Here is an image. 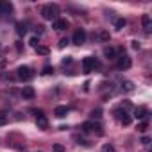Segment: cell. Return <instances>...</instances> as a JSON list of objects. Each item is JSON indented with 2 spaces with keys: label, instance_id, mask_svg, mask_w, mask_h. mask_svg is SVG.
Masks as SVG:
<instances>
[{
  "label": "cell",
  "instance_id": "obj_1",
  "mask_svg": "<svg viewBox=\"0 0 152 152\" xmlns=\"http://www.w3.org/2000/svg\"><path fill=\"white\" fill-rule=\"evenodd\" d=\"M41 16H43L45 20L56 22V20L59 18V7H57L56 4H48V6H45V7L41 9Z\"/></svg>",
  "mask_w": 152,
  "mask_h": 152
},
{
  "label": "cell",
  "instance_id": "obj_2",
  "mask_svg": "<svg viewBox=\"0 0 152 152\" xmlns=\"http://www.w3.org/2000/svg\"><path fill=\"white\" fill-rule=\"evenodd\" d=\"M99 66H100V63L95 57H84L83 59V70H84V73H90V72H93Z\"/></svg>",
  "mask_w": 152,
  "mask_h": 152
},
{
  "label": "cell",
  "instance_id": "obj_3",
  "mask_svg": "<svg viewBox=\"0 0 152 152\" xmlns=\"http://www.w3.org/2000/svg\"><path fill=\"white\" fill-rule=\"evenodd\" d=\"M83 131H84V132H97L99 136H102V134H104L102 125H100V124H97V122H84V124H83Z\"/></svg>",
  "mask_w": 152,
  "mask_h": 152
},
{
  "label": "cell",
  "instance_id": "obj_4",
  "mask_svg": "<svg viewBox=\"0 0 152 152\" xmlns=\"http://www.w3.org/2000/svg\"><path fill=\"white\" fill-rule=\"evenodd\" d=\"M16 75H18L20 81H31V79L34 77V72H32V68H29V66H20V68L16 70Z\"/></svg>",
  "mask_w": 152,
  "mask_h": 152
},
{
  "label": "cell",
  "instance_id": "obj_5",
  "mask_svg": "<svg viewBox=\"0 0 152 152\" xmlns=\"http://www.w3.org/2000/svg\"><path fill=\"white\" fill-rule=\"evenodd\" d=\"M72 41H73L75 45H83V43L86 41V32H84V29H77V31H75Z\"/></svg>",
  "mask_w": 152,
  "mask_h": 152
},
{
  "label": "cell",
  "instance_id": "obj_6",
  "mask_svg": "<svg viewBox=\"0 0 152 152\" xmlns=\"http://www.w3.org/2000/svg\"><path fill=\"white\" fill-rule=\"evenodd\" d=\"M36 125H38V129H47L48 127V120L43 115V111H36Z\"/></svg>",
  "mask_w": 152,
  "mask_h": 152
},
{
  "label": "cell",
  "instance_id": "obj_7",
  "mask_svg": "<svg viewBox=\"0 0 152 152\" xmlns=\"http://www.w3.org/2000/svg\"><path fill=\"white\" fill-rule=\"evenodd\" d=\"M118 68H120V70H127V68H131V57H129L127 54L118 56Z\"/></svg>",
  "mask_w": 152,
  "mask_h": 152
},
{
  "label": "cell",
  "instance_id": "obj_8",
  "mask_svg": "<svg viewBox=\"0 0 152 152\" xmlns=\"http://www.w3.org/2000/svg\"><path fill=\"white\" fill-rule=\"evenodd\" d=\"M147 115H148V109H147V107H143V106L134 109V118H136V120H145V118H147Z\"/></svg>",
  "mask_w": 152,
  "mask_h": 152
},
{
  "label": "cell",
  "instance_id": "obj_9",
  "mask_svg": "<svg viewBox=\"0 0 152 152\" xmlns=\"http://www.w3.org/2000/svg\"><path fill=\"white\" fill-rule=\"evenodd\" d=\"M141 25H143V29H145L147 32L152 31V18H150V15H143V16H141Z\"/></svg>",
  "mask_w": 152,
  "mask_h": 152
},
{
  "label": "cell",
  "instance_id": "obj_10",
  "mask_svg": "<svg viewBox=\"0 0 152 152\" xmlns=\"http://www.w3.org/2000/svg\"><path fill=\"white\" fill-rule=\"evenodd\" d=\"M68 20H63V18H57L56 22H54V29L56 31H66L68 29Z\"/></svg>",
  "mask_w": 152,
  "mask_h": 152
},
{
  "label": "cell",
  "instance_id": "obj_11",
  "mask_svg": "<svg viewBox=\"0 0 152 152\" xmlns=\"http://www.w3.org/2000/svg\"><path fill=\"white\" fill-rule=\"evenodd\" d=\"M68 111H70V109H68L66 106H57V107L54 109V115H56L57 118H64V116L68 115Z\"/></svg>",
  "mask_w": 152,
  "mask_h": 152
},
{
  "label": "cell",
  "instance_id": "obj_12",
  "mask_svg": "<svg viewBox=\"0 0 152 152\" xmlns=\"http://www.w3.org/2000/svg\"><path fill=\"white\" fill-rule=\"evenodd\" d=\"M11 11H13L11 2H0V15H9Z\"/></svg>",
  "mask_w": 152,
  "mask_h": 152
},
{
  "label": "cell",
  "instance_id": "obj_13",
  "mask_svg": "<svg viewBox=\"0 0 152 152\" xmlns=\"http://www.w3.org/2000/svg\"><path fill=\"white\" fill-rule=\"evenodd\" d=\"M34 95H36V93H34V88H32V86H25V88L22 90V97H23V99H34Z\"/></svg>",
  "mask_w": 152,
  "mask_h": 152
},
{
  "label": "cell",
  "instance_id": "obj_14",
  "mask_svg": "<svg viewBox=\"0 0 152 152\" xmlns=\"http://www.w3.org/2000/svg\"><path fill=\"white\" fill-rule=\"evenodd\" d=\"M104 56H106L107 59H115V57H116V50H115L113 47H106V48H104Z\"/></svg>",
  "mask_w": 152,
  "mask_h": 152
},
{
  "label": "cell",
  "instance_id": "obj_15",
  "mask_svg": "<svg viewBox=\"0 0 152 152\" xmlns=\"http://www.w3.org/2000/svg\"><path fill=\"white\" fill-rule=\"evenodd\" d=\"M36 52H38L39 56H48V54H50V48L45 47V45H39V47H36Z\"/></svg>",
  "mask_w": 152,
  "mask_h": 152
},
{
  "label": "cell",
  "instance_id": "obj_16",
  "mask_svg": "<svg viewBox=\"0 0 152 152\" xmlns=\"http://www.w3.org/2000/svg\"><path fill=\"white\" fill-rule=\"evenodd\" d=\"M125 25H127V22H125L124 18H118V20H115V29H116V31H122Z\"/></svg>",
  "mask_w": 152,
  "mask_h": 152
},
{
  "label": "cell",
  "instance_id": "obj_17",
  "mask_svg": "<svg viewBox=\"0 0 152 152\" xmlns=\"http://www.w3.org/2000/svg\"><path fill=\"white\" fill-rule=\"evenodd\" d=\"M122 90H124V91H132V90H134V84H132L131 81H124V83H122Z\"/></svg>",
  "mask_w": 152,
  "mask_h": 152
},
{
  "label": "cell",
  "instance_id": "obj_18",
  "mask_svg": "<svg viewBox=\"0 0 152 152\" xmlns=\"http://www.w3.org/2000/svg\"><path fill=\"white\" fill-rule=\"evenodd\" d=\"M131 122H132V118H131V116H129V115H127V113H125V115H122V116H120V124H122V125H129V124H131Z\"/></svg>",
  "mask_w": 152,
  "mask_h": 152
},
{
  "label": "cell",
  "instance_id": "obj_19",
  "mask_svg": "<svg viewBox=\"0 0 152 152\" xmlns=\"http://www.w3.org/2000/svg\"><path fill=\"white\" fill-rule=\"evenodd\" d=\"M16 32H18L20 36H23V34L27 32V27H25L23 23H18V25H16Z\"/></svg>",
  "mask_w": 152,
  "mask_h": 152
},
{
  "label": "cell",
  "instance_id": "obj_20",
  "mask_svg": "<svg viewBox=\"0 0 152 152\" xmlns=\"http://www.w3.org/2000/svg\"><path fill=\"white\" fill-rule=\"evenodd\" d=\"M147 129H148V122H147V120H143V122L138 125V131H140V132H145Z\"/></svg>",
  "mask_w": 152,
  "mask_h": 152
},
{
  "label": "cell",
  "instance_id": "obj_21",
  "mask_svg": "<svg viewBox=\"0 0 152 152\" xmlns=\"http://www.w3.org/2000/svg\"><path fill=\"white\" fill-rule=\"evenodd\" d=\"M99 38H100L102 41H109V32H107V31H100Z\"/></svg>",
  "mask_w": 152,
  "mask_h": 152
},
{
  "label": "cell",
  "instance_id": "obj_22",
  "mask_svg": "<svg viewBox=\"0 0 152 152\" xmlns=\"http://www.w3.org/2000/svg\"><path fill=\"white\" fill-rule=\"evenodd\" d=\"M29 45H31V47H34V48H36V47H39V38H36V36H34V38H31Z\"/></svg>",
  "mask_w": 152,
  "mask_h": 152
},
{
  "label": "cell",
  "instance_id": "obj_23",
  "mask_svg": "<svg viewBox=\"0 0 152 152\" xmlns=\"http://www.w3.org/2000/svg\"><path fill=\"white\" fill-rule=\"evenodd\" d=\"M102 152H116V150H115L113 145H104V147H102Z\"/></svg>",
  "mask_w": 152,
  "mask_h": 152
},
{
  "label": "cell",
  "instance_id": "obj_24",
  "mask_svg": "<svg viewBox=\"0 0 152 152\" xmlns=\"http://www.w3.org/2000/svg\"><path fill=\"white\" fill-rule=\"evenodd\" d=\"M6 124H7V115L0 113V125H6Z\"/></svg>",
  "mask_w": 152,
  "mask_h": 152
},
{
  "label": "cell",
  "instance_id": "obj_25",
  "mask_svg": "<svg viewBox=\"0 0 152 152\" xmlns=\"http://www.w3.org/2000/svg\"><path fill=\"white\" fill-rule=\"evenodd\" d=\"M43 73H45V75H50V73H54V68H52V66H45V68H43Z\"/></svg>",
  "mask_w": 152,
  "mask_h": 152
},
{
  "label": "cell",
  "instance_id": "obj_26",
  "mask_svg": "<svg viewBox=\"0 0 152 152\" xmlns=\"http://www.w3.org/2000/svg\"><path fill=\"white\" fill-rule=\"evenodd\" d=\"M102 115H100V109H93L91 111V118H100Z\"/></svg>",
  "mask_w": 152,
  "mask_h": 152
},
{
  "label": "cell",
  "instance_id": "obj_27",
  "mask_svg": "<svg viewBox=\"0 0 152 152\" xmlns=\"http://www.w3.org/2000/svg\"><path fill=\"white\" fill-rule=\"evenodd\" d=\"M54 152H64V147L59 145V143H56V145H54Z\"/></svg>",
  "mask_w": 152,
  "mask_h": 152
},
{
  "label": "cell",
  "instance_id": "obj_28",
  "mask_svg": "<svg viewBox=\"0 0 152 152\" xmlns=\"http://www.w3.org/2000/svg\"><path fill=\"white\" fill-rule=\"evenodd\" d=\"M75 140L79 141V145H90V143H88V141H86L84 138H79V136H75Z\"/></svg>",
  "mask_w": 152,
  "mask_h": 152
},
{
  "label": "cell",
  "instance_id": "obj_29",
  "mask_svg": "<svg viewBox=\"0 0 152 152\" xmlns=\"http://www.w3.org/2000/svg\"><path fill=\"white\" fill-rule=\"evenodd\" d=\"M66 45H68V39H66V38H63V39L59 41V47H61V48H64Z\"/></svg>",
  "mask_w": 152,
  "mask_h": 152
},
{
  "label": "cell",
  "instance_id": "obj_30",
  "mask_svg": "<svg viewBox=\"0 0 152 152\" xmlns=\"http://www.w3.org/2000/svg\"><path fill=\"white\" fill-rule=\"evenodd\" d=\"M61 63H63V64L66 66V64H70V63H72V57H64V59H63Z\"/></svg>",
  "mask_w": 152,
  "mask_h": 152
},
{
  "label": "cell",
  "instance_id": "obj_31",
  "mask_svg": "<svg viewBox=\"0 0 152 152\" xmlns=\"http://www.w3.org/2000/svg\"><path fill=\"white\" fill-rule=\"evenodd\" d=\"M141 143H143V145H148V143H150V138H147V136H145V138L141 140Z\"/></svg>",
  "mask_w": 152,
  "mask_h": 152
},
{
  "label": "cell",
  "instance_id": "obj_32",
  "mask_svg": "<svg viewBox=\"0 0 152 152\" xmlns=\"http://www.w3.org/2000/svg\"><path fill=\"white\" fill-rule=\"evenodd\" d=\"M132 48L138 50V48H140V43H138V41H132Z\"/></svg>",
  "mask_w": 152,
  "mask_h": 152
},
{
  "label": "cell",
  "instance_id": "obj_33",
  "mask_svg": "<svg viewBox=\"0 0 152 152\" xmlns=\"http://www.w3.org/2000/svg\"><path fill=\"white\" fill-rule=\"evenodd\" d=\"M41 32H43V27H41V25H39V27H38V29H36V34H41Z\"/></svg>",
  "mask_w": 152,
  "mask_h": 152
}]
</instances>
